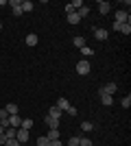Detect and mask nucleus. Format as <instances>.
Wrapping results in <instances>:
<instances>
[{"instance_id":"obj_27","label":"nucleus","mask_w":131,"mask_h":146,"mask_svg":"<svg viewBox=\"0 0 131 146\" xmlns=\"http://www.w3.org/2000/svg\"><path fill=\"white\" fill-rule=\"evenodd\" d=\"M122 107H125V109H129V107H131V96H129V94L122 98Z\"/></svg>"},{"instance_id":"obj_34","label":"nucleus","mask_w":131,"mask_h":146,"mask_svg":"<svg viewBox=\"0 0 131 146\" xmlns=\"http://www.w3.org/2000/svg\"><path fill=\"white\" fill-rule=\"evenodd\" d=\"M0 29H2V22H0Z\"/></svg>"},{"instance_id":"obj_14","label":"nucleus","mask_w":131,"mask_h":146,"mask_svg":"<svg viewBox=\"0 0 131 146\" xmlns=\"http://www.w3.org/2000/svg\"><path fill=\"white\" fill-rule=\"evenodd\" d=\"M24 42H26V46H35V44H37V35H35V33H29Z\"/></svg>"},{"instance_id":"obj_11","label":"nucleus","mask_w":131,"mask_h":146,"mask_svg":"<svg viewBox=\"0 0 131 146\" xmlns=\"http://www.w3.org/2000/svg\"><path fill=\"white\" fill-rule=\"evenodd\" d=\"M15 133H18V129H13V127L5 129V137H7V140H15Z\"/></svg>"},{"instance_id":"obj_17","label":"nucleus","mask_w":131,"mask_h":146,"mask_svg":"<svg viewBox=\"0 0 131 146\" xmlns=\"http://www.w3.org/2000/svg\"><path fill=\"white\" fill-rule=\"evenodd\" d=\"M46 137H48V142H53V140H59V129H50Z\"/></svg>"},{"instance_id":"obj_16","label":"nucleus","mask_w":131,"mask_h":146,"mask_svg":"<svg viewBox=\"0 0 131 146\" xmlns=\"http://www.w3.org/2000/svg\"><path fill=\"white\" fill-rule=\"evenodd\" d=\"M61 113H63V111L57 109V107H50V109H48V116H50V118H57V120L61 118Z\"/></svg>"},{"instance_id":"obj_10","label":"nucleus","mask_w":131,"mask_h":146,"mask_svg":"<svg viewBox=\"0 0 131 146\" xmlns=\"http://www.w3.org/2000/svg\"><path fill=\"white\" fill-rule=\"evenodd\" d=\"M57 109H61V111H66L70 107V103H68V98H59V100H57V105H55Z\"/></svg>"},{"instance_id":"obj_21","label":"nucleus","mask_w":131,"mask_h":146,"mask_svg":"<svg viewBox=\"0 0 131 146\" xmlns=\"http://www.w3.org/2000/svg\"><path fill=\"white\" fill-rule=\"evenodd\" d=\"M92 129H94V124H92V122H81V131H85V133H90V131H92Z\"/></svg>"},{"instance_id":"obj_4","label":"nucleus","mask_w":131,"mask_h":146,"mask_svg":"<svg viewBox=\"0 0 131 146\" xmlns=\"http://www.w3.org/2000/svg\"><path fill=\"white\" fill-rule=\"evenodd\" d=\"M15 140H18L20 144H26V142H29V131H26V129H18V133H15Z\"/></svg>"},{"instance_id":"obj_22","label":"nucleus","mask_w":131,"mask_h":146,"mask_svg":"<svg viewBox=\"0 0 131 146\" xmlns=\"http://www.w3.org/2000/svg\"><path fill=\"white\" fill-rule=\"evenodd\" d=\"M20 129H26V131H29V129H33V120L31 118H24V120H22V127Z\"/></svg>"},{"instance_id":"obj_15","label":"nucleus","mask_w":131,"mask_h":146,"mask_svg":"<svg viewBox=\"0 0 131 146\" xmlns=\"http://www.w3.org/2000/svg\"><path fill=\"white\" fill-rule=\"evenodd\" d=\"M33 9H35V5H33L31 0H24V2H22V13H29V11H33Z\"/></svg>"},{"instance_id":"obj_33","label":"nucleus","mask_w":131,"mask_h":146,"mask_svg":"<svg viewBox=\"0 0 131 146\" xmlns=\"http://www.w3.org/2000/svg\"><path fill=\"white\" fill-rule=\"evenodd\" d=\"M2 133H5V127H2V124H0V135H2Z\"/></svg>"},{"instance_id":"obj_18","label":"nucleus","mask_w":131,"mask_h":146,"mask_svg":"<svg viewBox=\"0 0 131 146\" xmlns=\"http://www.w3.org/2000/svg\"><path fill=\"white\" fill-rule=\"evenodd\" d=\"M79 22H81V18L76 13H68V24H79Z\"/></svg>"},{"instance_id":"obj_7","label":"nucleus","mask_w":131,"mask_h":146,"mask_svg":"<svg viewBox=\"0 0 131 146\" xmlns=\"http://www.w3.org/2000/svg\"><path fill=\"white\" fill-rule=\"evenodd\" d=\"M9 127H13V129H20L22 127V118L15 113V116H9Z\"/></svg>"},{"instance_id":"obj_23","label":"nucleus","mask_w":131,"mask_h":146,"mask_svg":"<svg viewBox=\"0 0 131 146\" xmlns=\"http://www.w3.org/2000/svg\"><path fill=\"white\" fill-rule=\"evenodd\" d=\"M76 15H79V18H85V15H90V7H81V9L76 11Z\"/></svg>"},{"instance_id":"obj_12","label":"nucleus","mask_w":131,"mask_h":146,"mask_svg":"<svg viewBox=\"0 0 131 146\" xmlns=\"http://www.w3.org/2000/svg\"><path fill=\"white\" fill-rule=\"evenodd\" d=\"M0 124H2V127H9V113H7L5 109H0Z\"/></svg>"},{"instance_id":"obj_9","label":"nucleus","mask_w":131,"mask_h":146,"mask_svg":"<svg viewBox=\"0 0 131 146\" xmlns=\"http://www.w3.org/2000/svg\"><path fill=\"white\" fill-rule=\"evenodd\" d=\"M118 90V85H116V83H107V85H103V94H114V92Z\"/></svg>"},{"instance_id":"obj_19","label":"nucleus","mask_w":131,"mask_h":146,"mask_svg":"<svg viewBox=\"0 0 131 146\" xmlns=\"http://www.w3.org/2000/svg\"><path fill=\"white\" fill-rule=\"evenodd\" d=\"M72 42H74V46H76V48H79V50H81V48H83V46H85V39H83V37H81V35H76V37H74V39H72Z\"/></svg>"},{"instance_id":"obj_13","label":"nucleus","mask_w":131,"mask_h":146,"mask_svg":"<svg viewBox=\"0 0 131 146\" xmlns=\"http://www.w3.org/2000/svg\"><path fill=\"white\" fill-rule=\"evenodd\" d=\"M5 111L9 113V116H15V113H18V105H15V103H9L5 107Z\"/></svg>"},{"instance_id":"obj_3","label":"nucleus","mask_w":131,"mask_h":146,"mask_svg":"<svg viewBox=\"0 0 131 146\" xmlns=\"http://www.w3.org/2000/svg\"><path fill=\"white\" fill-rule=\"evenodd\" d=\"M98 94H100V103L105 105V107H112V103H114V96H112V94H103V87L98 90Z\"/></svg>"},{"instance_id":"obj_28","label":"nucleus","mask_w":131,"mask_h":146,"mask_svg":"<svg viewBox=\"0 0 131 146\" xmlns=\"http://www.w3.org/2000/svg\"><path fill=\"white\" fill-rule=\"evenodd\" d=\"M68 146H79V137H76V135H72V137L68 140Z\"/></svg>"},{"instance_id":"obj_25","label":"nucleus","mask_w":131,"mask_h":146,"mask_svg":"<svg viewBox=\"0 0 131 146\" xmlns=\"http://www.w3.org/2000/svg\"><path fill=\"white\" fill-rule=\"evenodd\" d=\"M81 55H83V57H92L94 52H92V48H90V46H83V48H81Z\"/></svg>"},{"instance_id":"obj_5","label":"nucleus","mask_w":131,"mask_h":146,"mask_svg":"<svg viewBox=\"0 0 131 146\" xmlns=\"http://www.w3.org/2000/svg\"><path fill=\"white\" fill-rule=\"evenodd\" d=\"M7 5L13 7V15H22V0H9Z\"/></svg>"},{"instance_id":"obj_6","label":"nucleus","mask_w":131,"mask_h":146,"mask_svg":"<svg viewBox=\"0 0 131 146\" xmlns=\"http://www.w3.org/2000/svg\"><path fill=\"white\" fill-rule=\"evenodd\" d=\"M94 37H96L98 42H105L107 37H109V33H107L105 29H94Z\"/></svg>"},{"instance_id":"obj_2","label":"nucleus","mask_w":131,"mask_h":146,"mask_svg":"<svg viewBox=\"0 0 131 146\" xmlns=\"http://www.w3.org/2000/svg\"><path fill=\"white\" fill-rule=\"evenodd\" d=\"M116 22H118V24H125V22H129V13H127L125 9H118V11H116Z\"/></svg>"},{"instance_id":"obj_24","label":"nucleus","mask_w":131,"mask_h":146,"mask_svg":"<svg viewBox=\"0 0 131 146\" xmlns=\"http://www.w3.org/2000/svg\"><path fill=\"white\" fill-rule=\"evenodd\" d=\"M120 33H125V35H129V33H131V24H129V22L120 24Z\"/></svg>"},{"instance_id":"obj_1","label":"nucleus","mask_w":131,"mask_h":146,"mask_svg":"<svg viewBox=\"0 0 131 146\" xmlns=\"http://www.w3.org/2000/svg\"><path fill=\"white\" fill-rule=\"evenodd\" d=\"M90 70H92V66H90V61H87V59L76 61V74L85 76V74H90Z\"/></svg>"},{"instance_id":"obj_32","label":"nucleus","mask_w":131,"mask_h":146,"mask_svg":"<svg viewBox=\"0 0 131 146\" xmlns=\"http://www.w3.org/2000/svg\"><path fill=\"white\" fill-rule=\"evenodd\" d=\"M50 146H63V144H61L59 140H53V142H50Z\"/></svg>"},{"instance_id":"obj_8","label":"nucleus","mask_w":131,"mask_h":146,"mask_svg":"<svg viewBox=\"0 0 131 146\" xmlns=\"http://www.w3.org/2000/svg\"><path fill=\"white\" fill-rule=\"evenodd\" d=\"M44 122H46V127H48V129H59V120H57V118L46 116V118H44Z\"/></svg>"},{"instance_id":"obj_31","label":"nucleus","mask_w":131,"mask_h":146,"mask_svg":"<svg viewBox=\"0 0 131 146\" xmlns=\"http://www.w3.org/2000/svg\"><path fill=\"white\" fill-rule=\"evenodd\" d=\"M66 111H68L70 116H76V113H79V111H76V107H74V105H70V107H68V109H66Z\"/></svg>"},{"instance_id":"obj_30","label":"nucleus","mask_w":131,"mask_h":146,"mask_svg":"<svg viewBox=\"0 0 131 146\" xmlns=\"http://www.w3.org/2000/svg\"><path fill=\"white\" fill-rule=\"evenodd\" d=\"M5 146H22V144H20L18 140H7V142H5Z\"/></svg>"},{"instance_id":"obj_29","label":"nucleus","mask_w":131,"mask_h":146,"mask_svg":"<svg viewBox=\"0 0 131 146\" xmlns=\"http://www.w3.org/2000/svg\"><path fill=\"white\" fill-rule=\"evenodd\" d=\"M79 146H92V142L87 140V137H79Z\"/></svg>"},{"instance_id":"obj_26","label":"nucleus","mask_w":131,"mask_h":146,"mask_svg":"<svg viewBox=\"0 0 131 146\" xmlns=\"http://www.w3.org/2000/svg\"><path fill=\"white\" fill-rule=\"evenodd\" d=\"M37 146H50L48 137H46V135H44V137H37Z\"/></svg>"},{"instance_id":"obj_20","label":"nucleus","mask_w":131,"mask_h":146,"mask_svg":"<svg viewBox=\"0 0 131 146\" xmlns=\"http://www.w3.org/2000/svg\"><path fill=\"white\" fill-rule=\"evenodd\" d=\"M98 11L103 13V15H107V13H109V2H98Z\"/></svg>"}]
</instances>
